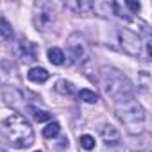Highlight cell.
I'll return each instance as SVG.
<instances>
[{
	"instance_id": "ac0fdd59",
	"label": "cell",
	"mask_w": 152,
	"mask_h": 152,
	"mask_svg": "<svg viewBox=\"0 0 152 152\" xmlns=\"http://www.w3.org/2000/svg\"><path fill=\"white\" fill-rule=\"evenodd\" d=\"M127 7H131L134 13H138V11L141 9V4H140V2H132V0H129V2H127Z\"/></svg>"
},
{
	"instance_id": "9c48e42d",
	"label": "cell",
	"mask_w": 152,
	"mask_h": 152,
	"mask_svg": "<svg viewBox=\"0 0 152 152\" xmlns=\"http://www.w3.org/2000/svg\"><path fill=\"white\" fill-rule=\"evenodd\" d=\"M102 138H104L107 143L115 145V143H118V140H120V134H118V131H116L113 125H106V127L102 129Z\"/></svg>"
},
{
	"instance_id": "8fae6325",
	"label": "cell",
	"mask_w": 152,
	"mask_h": 152,
	"mask_svg": "<svg viewBox=\"0 0 152 152\" xmlns=\"http://www.w3.org/2000/svg\"><path fill=\"white\" fill-rule=\"evenodd\" d=\"M138 86L141 88V91H145V93H148L150 91V73L148 72H140L138 73Z\"/></svg>"
},
{
	"instance_id": "277c9868",
	"label": "cell",
	"mask_w": 152,
	"mask_h": 152,
	"mask_svg": "<svg viewBox=\"0 0 152 152\" xmlns=\"http://www.w3.org/2000/svg\"><path fill=\"white\" fill-rule=\"evenodd\" d=\"M118 39H120V47L124 48L125 54L129 56H140L141 54V39L138 34H134L129 29H120L118 31Z\"/></svg>"
},
{
	"instance_id": "5bb4252c",
	"label": "cell",
	"mask_w": 152,
	"mask_h": 152,
	"mask_svg": "<svg viewBox=\"0 0 152 152\" xmlns=\"http://www.w3.org/2000/svg\"><path fill=\"white\" fill-rule=\"evenodd\" d=\"M59 131H61V125H59L57 122H52L50 125H47V127L43 129V136H45V138H54V136L59 134Z\"/></svg>"
},
{
	"instance_id": "2e32d148",
	"label": "cell",
	"mask_w": 152,
	"mask_h": 152,
	"mask_svg": "<svg viewBox=\"0 0 152 152\" xmlns=\"http://www.w3.org/2000/svg\"><path fill=\"white\" fill-rule=\"evenodd\" d=\"M56 91H59V93H63V95H72V93H73V86H72L70 83H66V81H59V83L56 84Z\"/></svg>"
},
{
	"instance_id": "4fadbf2b",
	"label": "cell",
	"mask_w": 152,
	"mask_h": 152,
	"mask_svg": "<svg viewBox=\"0 0 152 152\" xmlns=\"http://www.w3.org/2000/svg\"><path fill=\"white\" fill-rule=\"evenodd\" d=\"M0 34L4 36V39H13V29L6 18H0Z\"/></svg>"
},
{
	"instance_id": "5b68a950",
	"label": "cell",
	"mask_w": 152,
	"mask_h": 152,
	"mask_svg": "<svg viewBox=\"0 0 152 152\" xmlns=\"http://www.w3.org/2000/svg\"><path fill=\"white\" fill-rule=\"evenodd\" d=\"M68 48L75 61H84L88 56V45L81 34H72L68 38Z\"/></svg>"
},
{
	"instance_id": "e0dca14e",
	"label": "cell",
	"mask_w": 152,
	"mask_h": 152,
	"mask_svg": "<svg viewBox=\"0 0 152 152\" xmlns=\"http://www.w3.org/2000/svg\"><path fill=\"white\" fill-rule=\"evenodd\" d=\"M81 147L84 148V150H91V148H95V138L93 136H90V134H84V136H81Z\"/></svg>"
},
{
	"instance_id": "8992f818",
	"label": "cell",
	"mask_w": 152,
	"mask_h": 152,
	"mask_svg": "<svg viewBox=\"0 0 152 152\" xmlns=\"http://www.w3.org/2000/svg\"><path fill=\"white\" fill-rule=\"evenodd\" d=\"M54 22V13L52 9H48L47 6H43L41 9L36 11V16H34V25L39 29V31H45L48 29V25Z\"/></svg>"
},
{
	"instance_id": "52a82bcc",
	"label": "cell",
	"mask_w": 152,
	"mask_h": 152,
	"mask_svg": "<svg viewBox=\"0 0 152 152\" xmlns=\"http://www.w3.org/2000/svg\"><path fill=\"white\" fill-rule=\"evenodd\" d=\"M66 7H70V9H73L77 15H90L93 9H95V4H91V2H86V0H81V2H70V4H66Z\"/></svg>"
},
{
	"instance_id": "30bf717a",
	"label": "cell",
	"mask_w": 152,
	"mask_h": 152,
	"mask_svg": "<svg viewBox=\"0 0 152 152\" xmlns=\"http://www.w3.org/2000/svg\"><path fill=\"white\" fill-rule=\"evenodd\" d=\"M48 61H50L52 64H56V66H61V64L64 63V54H63V50L57 48V47L48 48Z\"/></svg>"
},
{
	"instance_id": "7a4b0ae2",
	"label": "cell",
	"mask_w": 152,
	"mask_h": 152,
	"mask_svg": "<svg viewBox=\"0 0 152 152\" xmlns=\"http://www.w3.org/2000/svg\"><path fill=\"white\" fill-rule=\"evenodd\" d=\"M116 116L131 134H140L145 129V111L134 100H124L116 104Z\"/></svg>"
},
{
	"instance_id": "7c38bea8",
	"label": "cell",
	"mask_w": 152,
	"mask_h": 152,
	"mask_svg": "<svg viewBox=\"0 0 152 152\" xmlns=\"http://www.w3.org/2000/svg\"><path fill=\"white\" fill-rule=\"evenodd\" d=\"M29 111L32 113V116H34L36 122H48V120L52 118V115H50L48 111H41V109H36V107H32V106H29Z\"/></svg>"
},
{
	"instance_id": "ba28073f",
	"label": "cell",
	"mask_w": 152,
	"mask_h": 152,
	"mask_svg": "<svg viewBox=\"0 0 152 152\" xmlns=\"http://www.w3.org/2000/svg\"><path fill=\"white\" fill-rule=\"evenodd\" d=\"M47 79H48V72H47L45 68H32V70L29 72V81H32V83L41 84V83H45Z\"/></svg>"
},
{
	"instance_id": "9a60e30c",
	"label": "cell",
	"mask_w": 152,
	"mask_h": 152,
	"mask_svg": "<svg viewBox=\"0 0 152 152\" xmlns=\"http://www.w3.org/2000/svg\"><path fill=\"white\" fill-rule=\"evenodd\" d=\"M79 97H81V100H84V102H88V104H93V102L99 100L97 93L91 91V90H81V91H79Z\"/></svg>"
},
{
	"instance_id": "3957f363",
	"label": "cell",
	"mask_w": 152,
	"mask_h": 152,
	"mask_svg": "<svg viewBox=\"0 0 152 152\" xmlns=\"http://www.w3.org/2000/svg\"><path fill=\"white\" fill-rule=\"evenodd\" d=\"M100 83L107 97L115 100H124L131 97V84L124 75L115 68H102L100 72Z\"/></svg>"
},
{
	"instance_id": "6da1fadb",
	"label": "cell",
	"mask_w": 152,
	"mask_h": 152,
	"mask_svg": "<svg viewBox=\"0 0 152 152\" xmlns=\"http://www.w3.org/2000/svg\"><path fill=\"white\" fill-rule=\"evenodd\" d=\"M6 134L9 138V143L16 148H25L34 143V132L31 124L23 115H13L4 120Z\"/></svg>"
}]
</instances>
